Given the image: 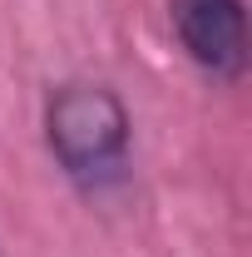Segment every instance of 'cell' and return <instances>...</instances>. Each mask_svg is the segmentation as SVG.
<instances>
[{
    "mask_svg": "<svg viewBox=\"0 0 252 257\" xmlns=\"http://www.w3.org/2000/svg\"><path fill=\"white\" fill-rule=\"evenodd\" d=\"M173 35L208 79L237 84L252 60V35H247V5L242 0H168Z\"/></svg>",
    "mask_w": 252,
    "mask_h": 257,
    "instance_id": "2",
    "label": "cell"
},
{
    "mask_svg": "<svg viewBox=\"0 0 252 257\" xmlns=\"http://www.w3.org/2000/svg\"><path fill=\"white\" fill-rule=\"evenodd\" d=\"M45 144L60 173L89 198L129 183L134 119L119 89L99 79H64L45 99Z\"/></svg>",
    "mask_w": 252,
    "mask_h": 257,
    "instance_id": "1",
    "label": "cell"
}]
</instances>
